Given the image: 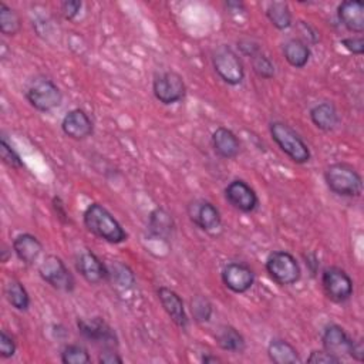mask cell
<instances>
[{"label": "cell", "mask_w": 364, "mask_h": 364, "mask_svg": "<svg viewBox=\"0 0 364 364\" xmlns=\"http://www.w3.org/2000/svg\"><path fill=\"white\" fill-rule=\"evenodd\" d=\"M88 232L108 243H122L127 240V232L112 213L101 203H90L82 215Z\"/></svg>", "instance_id": "cell-1"}, {"label": "cell", "mask_w": 364, "mask_h": 364, "mask_svg": "<svg viewBox=\"0 0 364 364\" xmlns=\"http://www.w3.org/2000/svg\"><path fill=\"white\" fill-rule=\"evenodd\" d=\"M326 185L338 196L357 198L363 191V179L357 169L347 162H334L324 171Z\"/></svg>", "instance_id": "cell-2"}, {"label": "cell", "mask_w": 364, "mask_h": 364, "mask_svg": "<svg viewBox=\"0 0 364 364\" xmlns=\"http://www.w3.org/2000/svg\"><path fill=\"white\" fill-rule=\"evenodd\" d=\"M269 132L272 139L293 162L306 164L310 161V149L301 136L286 122L273 121L269 125Z\"/></svg>", "instance_id": "cell-3"}, {"label": "cell", "mask_w": 364, "mask_h": 364, "mask_svg": "<svg viewBox=\"0 0 364 364\" xmlns=\"http://www.w3.org/2000/svg\"><path fill=\"white\" fill-rule=\"evenodd\" d=\"M266 270L273 282L280 286H290L299 282L301 269L297 259L286 250H274L266 259Z\"/></svg>", "instance_id": "cell-4"}, {"label": "cell", "mask_w": 364, "mask_h": 364, "mask_svg": "<svg viewBox=\"0 0 364 364\" xmlns=\"http://www.w3.org/2000/svg\"><path fill=\"white\" fill-rule=\"evenodd\" d=\"M26 98L28 104L41 112H48L63 102V94L58 85L46 77L36 78L26 90Z\"/></svg>", "instance_id": "cell-5"}, {"label": "cell", "mask_w": 364, "mask_h": 364, "mask_svg": "<svg viewBox=\"0 0 364 364\" xmlns=\"http://www.w3.org/2000/svg\"><path fill=\"white\" fill-rule=\"evenodd\" d=\"M216 74L229 85H237L245 78V67L239 55L228 46H220L212 55Z\"/></svg>", "instance_id": "cell-6"}, {"label": "cell", "mask_w": 364, "mask_h": 364, "mask_svg": "<svg viewBox=\"0 0 364 364\" xmlns=\"http://www.w3.org/2000/svg\"><path fill=\"white\" fill-rule=\"evenodd\" d=\"M40 277L48 283L53 289L63 291H73L75 287V280L61 257L55 255H48L38 266Z\"/></svg>", "instance_id": "cell-7"}, {"label": "cell", "mask_w": 364, "mask_h": 364, "mask_svg": "<svg viewBox=\"0 0 364 364\" xmlns=\"http://www.w3.org/2000/svg\"><path fill=\"white\" fill-rule=\"evenodd\" d=\"M321 286L326 296L334 303H344L353 296L351 277L344 269L337 266H330L323 270Z\"/></svg>", "instance_id": "cell-8"}, {"label": "cell", "mask_w": 364, "mask_h": 364, "mask_svg": "<svg viewBox=\"0 0 364 364\" xmlns=\"http://www.w3.org/2000/svg\"><path fill=\"white\" fill-rule=\"evenodd\" d=\"M152 91L159 102L171 105L185 98L186 85L182 75L176 71H164L154 78Z\"/></svg>", "instance_id": "cell-9"}, {"label": "cell", "mask_w": 364, "mask_h": 364, "mask_svg": "<svg viewBox=\"0 0 364 364\" xmlns=\"http://www.w3.org/2000/svg\"><path fill=\"white\" fill-rule=\"evenodd\" d=\"M188 216L199 229L215 233L222 228V218L219 209L206 199H193L186 206Z\"/></svg>", "instance_id": "cell-10"}, {"label": "cell", "mask_w": 364, "mask_h": 364, "mask_svg": "<svg viewBox=\"0 0 364 364\" xmlns=\"http://www.w3.org/2000/svg\"><path fill=\"white\" fill-rule=\"evenodd\" d=\"M77 327L82 337L92 341L95 346H101L102 348H115L118 346L115 331L101 317H94L91 320L78 318Z\"/></svg>", "instance_id": "cell-11"}, {"label": "cell", "mask_w": 364, "mask_h": 364, "mask_svg": "<svg viewBox=\"0 0 364 364\" xmlns=\"http://www.w3.org/2000/svg\"><path fill=\"white\" fill-rule=\"evenodd\" d=\"M226 200L237 210L249 213L257 208L259 198L255 189L242 179H233L225 188Z\"/></svg>", "instance_id": "cell-12"}, {"label": "cell", "mask_w": 364, "mask_h": 364, "mask_svg": "<svg viewBox=\"0 0 364 364\" xmlns=\"http://www.w3.org/2000/svg\"><path fill=\"white\" fill-rule=\"evenodd\" d=\"M222 282L223 284L233 293H246L255 283V273L253 270L239 262L228 263L222 269Z\"/></svg>", "instance_id": "cell-13"}, {"label": "cell", "mask_w": 364, "mask_h": 364, "mask_svg": "<svg viewBox=\"0 0 364 364\" xmlns=\"http://www.w3.org/2000/svg\"><path fill=\"white\" fill-rule=\"evenodd\" d=\"M61 129L68 138L81 141L92 135L94 124L84 109L74 108L64 115L61 121Z\"/></svg>", "instance_id": "cell-14"}, {"label": "cell", "mask_w": 364, "mask_h": 364, "mask_svg": "<svg viewBox=\"0 0 364 364\" xmlns=\"http://www.w3.org/2000/svg\"><path fill=\"white\" fill-rule=\"evenodd\" d=\"M75 269L90 284H98L105 282L108 277L107 264L102 263L101 259L91 250H84L77 256Z\"/></svg>", "instance_id": "cell-15"}, {"label": "cell", "mask_w": 364, "mask_h": 364, "mask_svg": "<svg viewBox=\"0 0 364 364\" xmlns=\"http://www.w3.org/2000/svg\"><path fill=\"white\" fill-rule=\"evenodd\" d=\"M353 338L346 333V330L338 324H328L323 330L321 344L326 351L338 357L341 360L343 355L350 353Z\"/></svg>", "instance_id": "cell-16"}, {"label": "cell", "mask_w": 364, "mask_h": 364, "mask_svg": "<svg viewBox=\"0 0 364 364\" xmlns=\"http://www.w3.org/2000/svg\"><path fill=\"white\" fill-rule=\"evenodd\" d=\"M158 299L159 303L162 306V309L165 310V313L168 314V317L181 328H186L188 327V316L185 311V306L183 301L181 299V296L173 291L169 287H159L158 291Z\"/></svg>", "instance_id": "cell-17"}, {"label": "cell", "mask_w": 364, "mask_h": 364, "mask_svg": "<svg viewBox=\"0 0 364 364\" xmlns=\"http://www.w3.org/2000/svg\"><path fill=\"white\" fill-rule=\"evenodd\" d=\"M337 17L348 31L358 34L364 31V4L361 1H341L337 7Z\"/></svg>", "instance_id": "cell-18"}, {"label": "cell", "mask_w": 364, "mask_h": 364, "mask_svg": "<svg viewBox=\"0 0 364 364\" xmlns=\"http://www.w3.org/2000/svg\"><path fill=\"white\" fill-rule=\"evenodd\" d=\"M212 148L220 158L233 159L240 152V141L232 129L218 127L212 134Z\"/></svg>", "instance_id": "cell-19"}, {"label": "cell", "mask_w": 364, "mask_h": 364, "mask_svg": "<svg viewBox=\"0 0 364 364\" xmlns=\"http://www.w3.org/2000/svg\"><path fill=\"white\" fill-rule=\"evenodd\" d=\"M41 250V242L31 233H20L13 240V252L16 253L17 259L27 266H31L37 262Z\"/></svg>", "instance_id": "cell-20"}, {"label": "cell", "mask_w": 364, "mask_h": 364, "mask_svg": "<svg viewBox=\"0 0 364 364\" xmlns=\"http://www.w3.org/2000/svg\"><path fill=\"white\" fill-rule=\"evenodd\" d=\"M310 119L318 129L324 132L333 131L340 122V117L334 104L327 101L320 102L310 109Z\"/></svg>", "instance_id": "cell-21"}, {"label": "cell", "mask_w": 364, "mask_h": 364, "mask_svg": "<svg viewBox=\"0 0 364 364\" xmlns=\"http://www.w3.org/2000/svg\"><path fill=\"white\" fill-rule=\"evenodd\" d=\"M284 60L294 68H303L311 55L309 44L301 38H290L283 46Z\"/></svg>", "instance_id": "cell-22"}, {"label": "cell", "mask_w": 364, "mask_h": 364, "mask_svg": "<svg viewBox=\"0 0 364 364\" xmlns=\"http://www.w3.org/2000/svg\"><path fill=\"white\" fill-rule=\"evenodd\" d=\"M267 355L274 364H296L300 363L297 350L283 338H272L267 346Z\"/></svg>", "instance_id": "cell-23"}, {"label": "cell", "mask_w": 364, "mask_h": 364, "mask_svg": "<svg viewBox=\"0 0 364 364\" xmlns=\"http://www.w3.org/2000/svg\"><path fill=\"white\" fill-rule=\"evenodd\" d=\"M148 229L151 235L159 239H169L175 230V222L172 215H169L165 209L156 208L151 212L149 215V222H148Z\"/></svg>", "instance_id": "cell-24"}, {"label": "cell", "mask_w": 364, "mask_h": 364, "mask_svg": "<svg viewBox=\"0 0 364 364\" xmlns=\"http://www.w3.org/2000/svg\"><path fill=\"white\" fill-rule=\"evenodd\" d=\"M215 340L218 346L230 353H243L246 348V341L243 336L232 326H220L215 333Z\"/></svg>", "instance_id": "cell-25"}, {"label": "cell", "mask_w": 364, "mask_h": 364, "mask_svg": "<svg viewBox=\"0 0 364 364\" xmlns=\"http://www.w3.org/2000/svg\"><path fill=\"white\" fill-rule=\"evenodd\" d=\"M4 297L9 304L18 311H26L30 306V296L23 283L17 279H10L4 284Z\"/></svg>", "instance_id": "cell-26"}, {"label": "cell", "mask_w": 364, "mask_h": 364, "mask_svg": "<svg viewBox=\"0 0 364 364\" xmlns=\"http://www.w3.org/2000/svg\"><path fill=\"white\" fill-rule=\"evenodd\" d=\"M266 17L277 30H286L291 26L293 17L289 4L284 1H272L266 9Z\"/></svg>", "instance_id": "cell-27"}, {"label": "cell", "mask_w": 364, "mask_h": 364, "mask_svg": "<svg viewBox=\"0 0 364 364\" xmlns=\"http://www.w3.org/2000/svg\"><path fill=\"white\" fill-rule=\"evenodd\" d=\"M107 280H109L112 286H115L117 289H128L132 284H135L134 272L124 263L114 262L111 264H107Z\"/></svg>", "instance_id": "cell-28"}, {"label": "cell", "mask_w": 364, "mask_h": 364, "mask_svg": "<svg viewBox=\"0 0 364 364\" xmlns=\"http://www.w3.org/2000/svg\"><path fill=\"white\" fill-rule=\"evenodd\" d=\"M21 28V18L20 14L7 6L6 3H0V31L4 36L13 37Z\"/></svg>", "instance_id": "cell-29"}, {"label": "cell", "mask_w": 364, "mask_h": 364, "mask_svg": "<svg viewBox=\"0 0 364 364\" xmlns=\"http://www.w3.org/2000/svg\"><path fill=\"white\" fill-rule=\"evenodd\" d=\"M212 303L202 294L193 296L191 300V313L195 321L198 323H206L212 317Z\"/></svg>", "instance_id": "cell-30"}, {"label": "cell", "mask_w": 364, "mask_h": 364, "mask_svg": "<svg viewBox=\"0 0 364 364\" xmlns=\"http://www.w3.org/2000/svg\"><path fill=\"white\" fill-rule=\"evenodd\" d=\"M61 361L64 364H88L91 363V357L80 344H67L61 351Z\"/></svg>", "instance_id": "cell-31"}, {"label": "cell", "mask_w": 364, "mask_h": 364, "mask_svg": "<svg viewBox=\"0 0 364 364\" xmlns=\"http://www.w3.org/2000/svg\"><path fill=\"white\" fill-rule=\"evenodd\" d=\"M250 60H252V68L259 78L270 80L274 77V73H276L274 64L266 54H263L260 51V53L255 54L253 57H250Z\"/></svg>", "instance_id": "cell-32"}, {"label": "cell", "mask_w": 364, "mask_h": 364, "mask_svg": "<svg viewBox=\"0 0 364 364\" xmlns=\"http://www.w3.org/2000/svg\"><path fill=\"white\" fill-rule=\"evenodd\" d=\"M0 158H1V161H3L7 166H10V168H13V169H21V168L24 166L23 161L20 159V155H18V154L14 151V148L6 141L4 136L0 139Z\"/></svg>", "instance_id": "cell-33"}, {"label": "cell", "mask_w": 364, "mask_h": 364, "mask_svg": "<svg viewBox=\"0 0 364 364\" xmlns=\"http://www.w3.org/2000/svg\"><path fill=\"white\" fill-rule=\"evenodd\" d=\"M341 360L328 351L323 350H313L307 357V363L310 364H338Z\"/></svg>", "instance_id": "cell-34"}, {"label": "cell", "mask_w": 364, "mask_h": 364, "mask_svg": "<svg viewBox=\"0 0 364 364\" xmlns=\"http://www.w3.org/2000/svg\"><path fill=\"white\" fill-rule=\"evenodd\" d=\"M16 341L14 338L6 331L1 330L0 331V357L3 358H10L14 355L16 353Z\"/></svg>", "instance_id": "cell-35"}, {"label": "cell", "mask_w": 364, "mask_h": 364, "mask_svg": "<svg viewBox=\"0 0 364 364\" xmlns=\"http://www.w3.org/2000/svg\"><path fill=\"white\" fill-rule=\"evenodd\" d=\"M82 3L78 0H67L61 3V14L65 20H74L81 10Z\"/></svg>", "instance_id": "cell-36"}, {"label": "cell", "mask_w": 364, "mask_h": 364, "mask_svg": "<svg viewBox=\"0 0 364 364\" xmlns=\"http://www.w3.org/2000/svg\"><path fill=\"white\" fill-rule=\"evenodd\" d=\"M341 46L347 51H350L355 55H361L364 53V40H363V37H346V38L341 40Z\"/></svg>", "instance_id": "cell-37"}, {"label": "cell", "mask_w": 364, "mask_h": 364, "mask_svg": "<svg viewBox=\"0 0 364 364\" xmlns=\"http://www.w3.org/2000/svg\"><path fill=\"white\" fill-rule=\"evenodd\" d=\"M237 47L242 51V54L247 57H253L255 54L260 53V46L253 38H240L237 40Z\"/></svg>", "instance_id": "cell-38"}, {"label": "cell", "mask_w": 364, "mask_h": 364, "mask_svg": "<svg viewBox=\"0 0 364 364\" xmlns=\"http://www.w3.org/2000/svg\"><path fill=\"white\" fill-rule=\"evenodd\" d=\"M98 361L101 364H121L122 358L121 355L115 351V348H102Z\"/></svg>", "instance_id": "cell-39"}, {"label": "cell", "mask_w": 364, "mask_h": 364, "mask_svg": "<svg viewBox=\"0 0 364 364\" xmlns=\"http://www.w3.org/2000/svg\"><path fill=\"white\" fill-rule=\"evenodd\" d=\"M53 209L57 215V218L63 222V223H67L68 222V213L65 210V205L63 202V199L60 196H54L53 198Z\"/></svg>", "instance_id": "cell-40"}, {"label": "cell", "mask_w": 364, "mask_h": 364, "mask_svg": "<svg viewBox=\"0 0 364 364\" xmlns=\"http://www.w3.org/2000/svg\"><path fill=\"white\" fill-rule=\"evenodd\" d=\"M348 355L353 357L355 361H363V360H364V346H363V340H353Z\"/></svg>", "instance_id": "cell-41"}, {"label": "cell", "mask_w": 364, "mask_h": 364, "mask_svg": "<svg viewBox=\"0 0 364 364\" xmlns=\"http://www.w3.org/2000/svg\"><path fill=\"white\" fill-rule=\"evenodd\" d=\"M202 363H205V364H216V363H222V358H219L218 355L206 354V355L202 357Z\"/></svg>", "instance_id": "cell-42"}]
</instances>
